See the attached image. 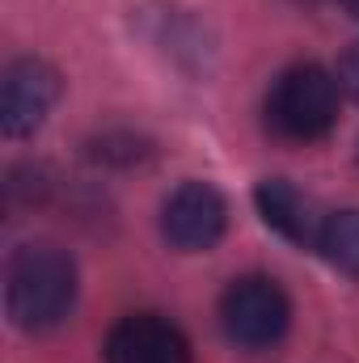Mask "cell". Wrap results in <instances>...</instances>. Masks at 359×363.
I'll use <instances>...</instances> for the list:
<instances>
[{
	"label": "cell",
	"instance_id": "1",
	"mask_svg": "<svg viewBox=\"0 0 359 363\" xmlns=\"http://www.w3.org/2000/svg\"><path fill=\"white\" fill-rule=\"evenodd\" d=\"M77 304V262L60 245H21L9 258L4 308L9 321L26 334L55 330Z\"/></svg>",
	"mask_w": 359,
	"mask_h": 363
},
{
	"label": "cell",
	"instance_id": "2",
	"mask_svg": "<svg viewBox=\"0 0 359 363\" xmlns=\"http://www.w3.org/2000/svg\"><path fill=\"white\" fill-rule=\"evenodd\" d=\"M267 118L275 135L292 144H313L338 123V81L321 64L287 68L267 97Z\"/></svg>",
	"mask_w": 359,
	"mask_h": 363
},
{
	"label": "cell",
	"instance_id": "3",
	"mask_svg": "<svg viewBox=\"0 0 359 363\" xmlns=\"http://www.w3.org/2000/svg\"><path fill=\"white\" fill-rule=\"evenodd\" d=\"M220 321H224V334L237 347L267 351L287 334V321H292L287 291L275 279H263V274L237 279V283H228V291L220 300Z\"/></svg>",
	"mask_w": 359,
	"mask_h": 363
},
{
	"label": "cell",
	"instance_id": "4",
	"mask_svg": "<svg viewBox=\"0 0 359 363\" xmlns=\"http://www.w3.org/2000/svg\"><path fill=\"white\" fill-rule=\"evenodd\" d=\"M228 228V203L211 182H182L165 199L161 211V233L182 254H207L220 245Z\"/></svg>",
	"mask_w": 359,
	"mask_h": 363
},
{
	"label": "cell",
	"instance_id": "5",
	"mask_svg": "<svg viewBox=\"0 0 359 363\" xmlns=\"http://www.w3.org/2000/svg\"><path fill=\"white\" fill-rule=\"evenodd\" d=\"M60 101V72L47 60H13L0 85V127L9 140L34 135Z\"/></svg>",
	"mask_w": 359,
	"mask_h": 363
},
{
	"label": "cell",
	"instance_id": "6",
	"mask_svg": "<svg viewBox=\"0 0 359 363\" xmlns=\"http://www.w3.org/2000/svg\"><path fill=\"white\" fill-rule=\"evenodd\" d=\"M106 363H190V342L174 321L131 313L106 334Z\"/></svg>",
	"mask_w": 359,
	"mask_h": 363
},
{
	"label": "cell",
	"instance_id": "7",
	"mask_svg": "<svg viewBox=\"0 0 359 363\" xmlns=\"http://www.w3.org/2000/svg\"><path fill=\"white\" fill-rule=\"evenodd\" d=\"M254 203H258V216L267 220L283 241H292V245H300V250H304V245L317 250V237H321L326 216L317 211V203H313L300 186H292L287 178H267V182H258Z\"/></svg>",
	"mask_w": 359,
	"mask_h": 363
},
{
	"label": "cell",
	"instance_id": "8",
	"mask_svg": "<svg viewBox=\"0 0 359 363\" xmlns=\"http://www.w3.org/2000/svg\"><path fill=\"white\" fill-rule=\"evenodd\" d=\"M317 254L343 274H359V211H330L317 237Z\"/></svg>",
	"mask_w": 359,
	"mask_h": 363
},
{
	"label": "cell",
	"instance_id": "9",
	"mask_svg": "<svg viewBox=\"0 0 359 363\" xmlns=\"http://www.w3.org/2000/svg\"><path fill=\"white\" fill-rule=\"evenodd\" d=\"M93 157L131 165V161H140V157H144V140H136V135H106V140H97Z\"/></svg>",
	"mask_w": 359,
	"mask_h": 363
},
{
	"label": "cell",
	"instance_id": "10",
	"mask_svg": "<svg viewBox=\"0 0 359 363\" xmlns=\"http://www.w3.org/2000/svg\"><path fill=\"white\" fill-rule=\"evenodd\" d=\"M338 81H343V89H347V93H351V97L359 101V43L351 47V51H347V55H343V68H338Z\"/></svg>",
	"mask_w": 359,
	"mask_h": 363
},
{
	"label": "cell",
	"instance_id": "11",
	"mask_svg": "<svg viewBox=\"0 0 359 363\" xmlns=\"http://www.w3.org/2000/svg\"><path fill=\"white\" fill-rule=\"evenodd\" d=\"M338 4H343V9H347V13L359 21V0H338Z\"/></svg>",
	"mask_w": 359,
	"mask_h": 363
},
{
	"label": "cell",
	"instance_id": "12",
	"mask_svg": "<svg viewBox=\"0 0 359 363\" xmlns=\"http://www.w3.org/2000/svg\"><path fill=\"white\" fill-rule=\"evenodd\" d=\"M300 4H313V0H300Z\"/></svg>",
	"mask_w": 359,
	"mask_h": 363
}]
</instances>
